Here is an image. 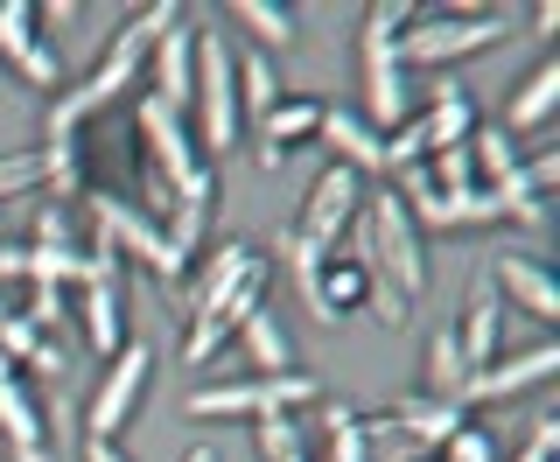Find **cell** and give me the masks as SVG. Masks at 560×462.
I'll return each mask as SVG.
<instances>
[{
	"label": "cell",
	"mask_w": 560,
	"mask_h": 462,
	"mask_svg": "<svg viewBox=\"0 0 560 462\" xmlns=\"http://www.w3.org/2000/svg\"><path fill=\"white\" fill-rule=\"evenodd\" d=\"M553 449H560V414H539V420H533V435H525L504 462H553Z\"/></svg>",
	"instance_id": "836d02e7"
},
{
	"label": "cell",
	"mask_w": 560,
	"mask_h": 462,
	"mask_svg": "<svg viewBox=\"0 0 560 462\" xmlns=\"http://www.w3.org/2000/svg\"><path fill=\"white\" fill-rule=\"evenodd\" d=\"M78 462H133V455L119 449V441H84V449H78Z\"/></svg>",
	"instance_id": "74e56055"
},
{
	"label": "cell",
	"mask_w": 560,
	"mask_h": 462,
	"mask_svg": "<svg viewBox=\"0 0 560 462\" xmlns=\"http://www.w3.org/2000/svg\"><path fill=\"white\" fill-rule=\"evenodd\" d=\"M63 315H70V301H63L57 288H28V309H22V323H28L35 336H49V330L63 323Z\"/></svg>",
	"instance_id": "e575fe53"
},
{
	"label": "cell",
	"mask_w": 560,
	"mask_h": 462,
	"mask_svg": "<svg viewBox=\"0 0 560 462\" xmlns=\"http://www.w3.org/2000/svg\"><path fill=\"white\" fill-rule=\"evenodd\" d=\"M133 140H140V169H148L168 197H189V189H210V183H218L210 162L197 154V140H189L183 113H168L162 99H140L133 105Z\"/></svg>",
	"instance_id": "52a82bcc"
},
{
	"label": "cell",
	"mask_w": 560,
	"mask_h": 462,
	"mask_svg": "<svg viewBox=\"0 0 560 462\" xmlns=\"http://www.w3.org/2000/svg\"><path fill=\"white\" fill-rule=\"evenodd\" d=\"M43 183H49L43 148H14V154H0V204L28 197V189H43Z\"/></svg>",
	"instance_id": "1f68e13d"
},
{
	"label": "cell",
	"mask_w": 560,
	"mask_h": 462,
	"mask_svg": "<svg viewBox=\"0 0 560 462\" xmlns=\"http://www.w3.org/2000/svg\"><path fill=\"white\" fill-rule=\"evenodd\" d=\"M442 462H498V441H490L477 420H469V428H455V435L442 441Z\"/></svg>",
	"instance_id": "d6a6232c"
},
{
	"label": "cell",
	"mask_w": 560,
	"mask_h": 462,
	"mask_svg": "<svg viewBox=\"0 0 560 462\" xmlns=\"http://www.w3.org/2000/svg\"><path fill=\"white\" fill-rule=\"evenodd\" d=\"M315 428H323V462H364V449H358V414L337 400V406H315Z\"/></svg>",
	"instance_id": "f546056e"
},
{
	"label": "cell",
	"mask_w": 560,
	"mask_h": 462,
	"mask_svg": "<svg viewBox=\"0 0 560 462\" xmlns=\"http://www.w3.org/2000/svg\"><path fill=\"white\" fill-rule=\"evenodd\" d=\"M463 148H469V169H477V189H498L504 175H512V169L525 162V154H518V140L504 134V127H477V134L463 140Z\"/></svg>",
	"instance_id": "d4e9b609"
},
{
	"label": "cell",
	"mask_w": 560,
	"mask_h": 462,
	"mask_svg": "<svg viewBox=\"0 0 560 462\" xmlns=\"http://www.w3.org/2000/svg\"><path fill=\"white\" fill-rule=\"evenodd\" d=\"M8 315H14V309H8V301H0V323H8Z\"/></svg>",
	"instance_id": "b9f144b4"
},
{
	"label": "cell",
	"mask_w": 560,
	"mask_h": 462,
	"mask_svg": "<svg viewBox=\"0 0 560 462\" xmlns=\"http://www.w3.org/2000/svg\"><path fill=\"white\" fill-rule=\"evenodd\" d=\"M78 204H84V224L98 231V245H105L113 259H140L154 280H168V288L189 274V259L175 253V245H168V231L154 224L140 204H119V197H105V189H84Z\"/></svg>",
	"instance_id": "5b68a950"
},
{
	"label": "cell",
	"mask_w": 560,
	"mask_h": 462,
	"mask_svg": "<svg viewBox=\"0 0 560 462\" xmlns=\"http://www.w3.org/2000/svg\"><path fill=\"white\" fill-rule=\"evenodd\" d=\"M358 449H364V462H428V449L385 414H358Z\"/></svg>",
	"instance_id": "484cf974"
},
{
	"label": "cell",
	"mask_w": 560,
	"mask_h": 462,
	"mask_svg": "<svg viewBox=\"0 0 560 462\" xmlns=\"http://www.w3.org/2000/svg\"><path fill=\"white\" fill-rule=\"evenodd\" d=\"M253 455L259 462H294L302 455V414H259L253 420Z\"/></svg>",
	"instance_id": "4dcf8cb0"
},
{
	"label": "cell",
	"mask_w": 560,
	"mask_h": 462,
	"mask_svg": "<svg viewBox=\"0 0 560 462\" xmlns=\"http://www.w3.org/2000/svg\"><path fill=\"white\" fill-rule=\"evenodd\" d=\"M189 113H197V154H232L245 119H238V70L218 35H197V78H189Z\"/></svg>",
	"instance_id": "ba28073f"
},
{
	"label": "cell",
	"mask_w": 560,
	"mask_h": 462,
	"mask_svg": "<svg viewBox=\"0 0 560 462\" xmlns=\"http://www.w3.org/2000/svg\"><path fill=\"white\" fill-rule=\"evenodd\" d=\"M490 288H504V301H518V315H533V323L560 315V288H553L547 259H533V253H498L490 259Z\"/></svg>",
	"instance_id": "2e32d148"
},
{
	"label": "cell",
	"mask_w": 560,
	"mask_h": 462,
	"mask_svg": "<svg viewBox=\"0 0 560 462\" xmlns=\"http://www.w3.org/2000/svg\"><path fill=\"white\" fill-rule=\"evenodd\" d=\"M358 210H364V175L329 162L308 183V204H302V218H294V231H302L315 253H337V245L350 239V224H358Z\"/></svg>",
	"instance_id": "30bf717a"
},
{
	"label": "cell",
	"mask_w": 560,
	"mask_h": 462,
	"mask_svg": "<svg viewBox=\"0 0 560 462\" xmlns=\"http://www.w3.org/2000/svg\"><path fill=\"white\" fill-rule=\"evenodd\" d=\"M0 63H8L22 84H35V92H57V84H63L57 43L35 28V8H28V0H0Z\"/></svg>",
	"instance_id": "7c38bea8"
},
{
	"label": "cell",
	"mask_w": 560,
	"mask_h": 462,
	"mask_svg": "<svg viewBox=\"0 0 560 462\" xmlns=\"http://www.w3.org/2000/svg\"><path fill=\"white\" fill-rule=\"evenodd\" d=\"M35 245H78V210L43 204L35 210Z\"/></svg>",
	"instance_id": "d590c367"
},
{
	"label": "cell",
	"mask_w": 560,
	"mask_h": 462,
	"mask_svg": "<svg viewBox=\"0 0 560 462\" xmlns=\"http://www.w3.org/2000/svg\"><path fill=\"white\" fill-rule=\"evenodd\" d=\"M560 371V344H533V350H498L483 371H469L463 379V406H504V400H518V393H533V385H547Z\"/></svg>",
	"instance_id": "8fae6325"
},
{
	"label": "cell",
	"mask_w": 560,
	"mask_h": 462,
	"mask_svg": "<svg viewBox=\"0 0 560 462\" xmlns=\"http://www.w3.org/2000/svg\"><path fill=\"white\" fill-rule=\"evenodd\" d=\"M148 379H154V350L127 336V350L105 358V379L92 385V400H84V441H119L127 435L140 400H148Z\"/></svg>",
	"instance_id": "9c48e42d"
},
{
	"label": "cell",
	"mask_w": 560,
	"mask_h": 462,
	"mask_svg": "<svg viewBox=\"0 0 560 462\" xmlns=\"http://www.w3.org/2000/svg\"><path fill=\"white\" fill-rule=\"evenodd\" d=\"M323 406V385L308 371H280V379H224V385H197L183 400L189 420H259V414H308Z\"/></svg>",
	"instance_id": "8992f818"
},
{
	"label": "cell",
	"mask_w": 560,
	"mask_h": 462,
	"mask_svg": "<svg viewBox=\"0 0 560 462\" xmlns=\"http://www.w3.org/2000/svg\"><path fill=\"white\" fill-rule=\"evenodd\" d=\"M553 105H560V57H539V63L518 78V92L504 99V134H512V140L539 134V127L553 119Z\"/></svg>",
	"instance_id": "ffe728a7"
},
{
	"label": "cell",
	"mask_w": 560,
	"mask_h": 462,
	"mask_svg": "<svg viewBox=\"0 0 560 462\" xmlns=\"http://www.w3.org/2000/svg\"><path fill=\"white\" fill-rule=\"evenodd\" d=\"M183 462H224V455H218V449H210V441H197V449H189Z\"/></svg>",
	"instance_id": "60d3db41"
},
{
	"label": "cell",
	"mask_w": 560,
	"mask_h": 462,
	"mask_svg": "<svg viewBox=\"0 0 560 462\" xmlns=\"http://www.w3.org/2000/svg\"><path fill=\"white\" fill-rule=\"evenodd\" d=\"M0 441L14 449V462H57L49 455V420L28 393V371L14 358H0Z\"/></svg>",
	"instance_id": "4fadbf2b"
},
{
	"label": "cell",
	"mask_w": 560,
	"mask_h": 462,
	"mask_svg": "<svg viewBox=\"0 0 560 462\" xmlns=\"http://www.w3.org/2000/svg\"><path fill=\"white\" fill-rule=\"evenodd\" d=\"M232 22L253 28L259 49H294V8H273V0H238Z\"/></svg>",
	"instance_id": "83f0119b"
},
{
	"label": "cell",
	"mask_w": 560,
	"mask_h": 462,
	"mask_svg": "<svg viewBox=\"0 0 560 462\" xmlns=\"http://www.w3.org/2000/svg\"><path fill=\"white\" fill-rule=\"evenodd\" d=\"M0 280H22V245H0Z\"/></svg>",
	"instance_id": "ab89813d"
},
{
	"label": "cell",
	"mask_w": 560,
	"mask_h": 462,
	"mask_svg": "<svg viewBox=\"0 0 560 462\" xmlns=\"http://www.w3.org/2000/svg\"><path fill=\"white\" fill-rule=\"evenodd\" d=\"M463 379H469V358H463V344H455V330H434L428 336V393L434 400H455V393H463Z\"/></svg>",
	"instance_id": "f1b7e54d"
},
{
	"label": "cell",
	"mask_w": 560,
	"mask_h": 462,
	"mask_svg": "<svg viewBox=\"0 0 560 462\" xmlns=\"http://www.w3.org/2000/svg\"><path fill=\"white\" fill-rule=\"evenodd\" d=\"M455 344H463L469 371H483L490 358H498V344H504V301H498V288H490V274L477 280V294H469L463 323H455Z\"/></svg>",
	"instance_id": "7402d4cb"
},
{
	"label": "cell",
	"mask_w": 560,
	"mask_h": 462,
	"mask_svg": "<svg viewBox=\"0 0 560 462\" xmlns=\"http://www.w3.org/2000/svg\"><path fill=\"white\" fill-rule=\"evenodd\" d=\"M232 70H238V119H267L273 105H280V78H273V63L267 57H232Z\"/></svg>",
	"instance_id": "4316f807"
},
{
	"label": "cell",
	"mask_w": 560,
	"mask_h": 462,
	"mask_svg": "<svg viewBox=\"0 0 560 462\" xmlns=\"http://www.w3.org/2000/svg\"><path fill=\"white\" fill-rule=\"evenodd\" d=\"M504 43V14L490 8H448V14H413L399 28V63L407 70H442V63H463V57H483V49Z\"/></svg>",
	"instance_id": "277c9868"
},
{
	"label": "cell",
	"mask_w": 560,
	"mask_h": 462,
	"mask_svg": "<svg viewBox=\"0 0 560 462\" xmlns=\"http://www.w3.org/2000/svg\"><path fill=\"white\" fill-rule=\"evenodd\" d=\"M197 35H203V28H189L183 14H175V22H168L162 35H154L148 70H140V78L154 84L148 99H162L168 113H183V105H189V78H197Z\"/></svg>",
	"instance_id": "5bb4252c"
},
{
	"label": "cell",
	"mask_w": 560,
	"mask_h": 462,
	"mask_svg": "<svg viewBox=\"0 0 560 462\" xmlns=\"http://www.w3.org/2000/svg\"><path fill=\"white\" fill-rule=\"evenodd\" d=\"M315 127H323V99H308V92H280V105L267 119H259V140H253V162L259 169H280L294 148H308Z\"/></svg>",
	"instance_id": "9a60e30c"
},
{
	"label": "cell",
	"mask_w": 560,
	"mask_h": 462,
	"mask_svg": "<svg viewBox=\"0 0 560 462\" xmlns=\"http://www.w3.org/2000/svg\"><path fill=\"white\" fill-rule=\"evenodd\" d=\"M294 462H308V455H294Z\"/></svg>",
	"instance_id": "7bdbcfd3"
},
{
	"label": "cell",
	"mask_w": 560,
	"mask_h": 462,
	"mask_svg": "<svg viewBox=\"0 0 560 462\" xmlns=\"http://www.w3.org/2000/svg\"><path fill=\"white\" fill-rule=\"evenodd\" d=\"M78 330L98 358L127 350V288H119V274H98V280L78 288Z\"/></svg>",
	"instance_id": "e0dca14e"
},
{
	"label": "cell",
	"mask_w": 560,
	"mask_h": 462,
	"mask_svg": "<svg viewBox=\"0 0 560 462\" xmlns=\"http://www.w3.org/2000/svg\"><path fill=\"white\" fill-rule=\"evenodd\" d=\"M259 301H267V259H259L245 239L210 245L203 266L189 274V294H183V365L203 371L238 336V323L259 309Z\"/></svg>",
	"instance_id": "6da1fadb"
},
{
	"label": "cell",
	"mask_w": 560,
	"mask_h": 462,
	"mask_svg": "<svg viewBox=\"0 0 560 462\" xmlns=\"http://www.w3.org/2000/svg\"><path fill=\"white\" fill-rule=\"evenodd\" d=\"M364 288H372V274H364L358 259H323V274H315V323H337V315L364 309Z\"/></svg>",
	"instance_id": "cb8c5ba5"
},
{
	"label": "cell",
	"mask_w": 560,
	"mask_h": 462,
	"mask_svg": "<svg viewBox=\"0 0 560 462\" xmlns=\"http://www.w3.org/2000/svg\"><path fill=\"white\" fill-rule=\"evenodd\" d=\"M28 371H43V379H63V371H70V358H63V344H49V336H43V344L28 350Z\"/></svg>",
	"instance_id": "8d00e7d4"
},
{
	"label": "cell",
	"mask_w": 560,
	"mask_h": 462,
	"mask_svg": "<svg viewBox=\"0 0 560 462\" xmlns=\"http://www.w3.org/2000/svg\"><path fill=\"white\" fill-rule=\"evenodd\" d=\"M350 259H358L378 288H393V294H407V301L428 294V231L413 224V210L399 204L393 189L364 197L358 224H350Z\"/></svg>",
	"instance_id": "7a4b0ae2"
},
{
	"label": "cell",
	"mask_w": 560,
	"mask_h": 462,
	"mask_svg": "<svg viewBox=\"0 0 560 462\" xmlns=\"http://www.w3.org/2000/svg\"><path fill=\"white\" fill-rule=\"evenodd\" d=\"M315 140L337 154V169H350V175H385V140L364 127V113L323 105V127H315Z\"/></svg>",
	"instance_id": "ac0fdd59"
},
{
	"label": "cell",
	"mask_w": 560,
	"mask_h": 462,
	"mask_svg": "<svg viewBox=\"0 0 560 462\" xmlns=\"http://www.w3.org/2000/svg\"><path fill=\"white\" fill-rule=\"evenodd\" d=\"M413 22L407 0H393V8H364V35H358V70H364V127L372 134H393L399 119H413V78L407 63H399V28Z\"/></svg>",
	"instance_id": "3957f363"
},
{
	"label": "cell",
	"mask_w": 560,
	"mask_h": 462,
	"mask_svg": "<svg viewBox=\"0 0 560 462\" xmlns=\"http://www.w3.org/2000/svg\"><path fill=\"white\" fill-rule=\"evenodd\" d=\"M533 28H539V35L560 28V8H553V0H539V8H533Z\"/></svg>",
	"instance_id": "f35d334b"
},
{
	"label": "cell",
	"mask_w": 560,
	"mask_h": 462,
	"mask_svg": "<svg viewBox=\"0 0 560 462\" xmlns=\"http://www.w3.org/2000/svg\"><path fill=\"white\" fill-rule=\"evenodd\" d=\"M238 344H245V358H253V379L294 371V336H288V323H280V309H267V301L238 323Z\"/></svg>",
	"instance_id": "603a6c76"
},
{
	"label": "cell",
	"mask_w": 560,
	"mask_h": 462,
	"mask_svg": "<svg viewBox=\"0 0 560 462\" xmlns=\"http://www.w3.org/2000/svg\"><path fill=\"white\" fill-rule=\"evenodd\" d=\"M420 140H428V154H442V148H463L469 134H477V105H469V84H434V99L420 105Z\"/></svg>",
	"instance_id": "44dd1931"
},
{
	"label": "cell",
	"mask_w": 560,
	"mask_h": 462,
	"mask_svg": "<svg viewBox=\"0 0 560 462\" xmlns=\"http://www.w3.org/2000/svg\"><path fill=\"white\" fill-rule=\"evenodd\" d=\"M385 420H399L428 455H442V441L455 428H469V406L463 400H434V393H399L393 406H385Z\"/></svg>",
	"instance_id": "d6986e66"
}]
</instances>
